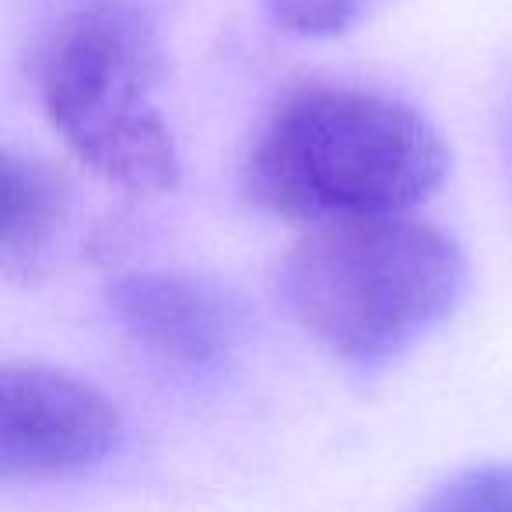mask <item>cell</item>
I'll return each instance as SVG.
<instances>
[{"label": "cell", "mask_w": 512, "mask_h": 512, "mask_svg": "<svg viewBox=\"0 0 512 512\" xmlns=\"http://www.w3.org/2000/svg\"><path fill=\"white\" fill-rule=\"evenodd\" d=\"M446 172V141L411 102L313 81L281 95L260 123L242 158V193L271 218L327 228L407 218Z\"/></svg>", "instance_id": "6da1fadb"}, {"label": "cell", "mask_w": 512, "mask_h": 512, "mask_svg": "<svg viewBox=\"0 0 512 512\" xmlns=\"http://www.w3.org/2000/svg\"><path fill=\"white\" fill-rule=\"evenodd\" d=\"M467 281L460 242L414 218L309 228L271 274L288 320L351 369L411 351L456 313Z\"/></svg>", "instance_id": "7a4b0ae2"}, {"label": "cell", "mask_w": 512, "mask_h": 512, "mask_svg": "<svg viewBox=\"0 0 512 512\" xmlns=\"http://www.w3.org/2000/svg\"><path fill=\"white\" fill-rule=\"evenodd\" d=\"M165 50L134 0H67L32 53V85L74 162L130 197L179 183V144L158 106Z\"/></svg>", "instance_id": "3957f363"}, {"label": "cell", "mask_w": 512, "mask_h": 512, "mask_svg": "<svg viewBox=\"0 0 512 512\" xmlns=\"http://www.w3.org/2000/svg\"><path fill=\"white\" fill-rule=\"evenodd\" d=\"M123 442V414L92 379L46 362L0 372V477L53 481L106 463Z\"/></svg>", "instance_id": "277c9868"}, {"label": "cell", "mask_w": 512, "mask_h": 512, "mask_svg": "<svg viewBox=\"0 0 512 512\" xmlns=\"http://www.w3.org/2000/svg\"><path fill=\"white\" fill-rule=\"evenodd\" d=\"M109 309L144 355L176 372L218 369L242 341V309L197 274H120L109 285Z\"/></svg>", "instance_id": "5b68a950"}, {"label": "cell", "mask_w": 512, "mask_h": 512, "mask_svg": "<svg viewBox=\"0 0 512 512\" xmlns=\"http://www.w3.org/2000/svg\"><path fill=\"white\" fill-rule=\"evenodd\" d=\"M71 179L50 158L29 151L4 155V211H0V271L15 285L43 278L71 228Z\"/></svg>", "instance_id": "8992f818"}, {"label": "cell", "mask_w": 512, "mask_h": 512, "mask_svg": "<svg viewBox=\"0 0 512 512\" xmlns=\"http://www.w3.org/2000/svg\"><path fill=\"white\" fill-rule=\"evenodd\" d=\"M418 512H512V463H488L449 477Z\"/></svg>", "instance_id": "52a82bcc"}, {"label": "cell", "mask_w": 512, "mask_h": 512, "mask_svg": "<svg viewBox=\"0 0 512 512\" xmlns=\"http://www.w3.org/2000/svg\"><path fill=\"white\" fill-rule=\"evenodd\" d=\"M390 0H267L271 18L288 32L313 39L344 36Z\"/></svg>", "instance_id": "ba28073f"}]
</instances>
